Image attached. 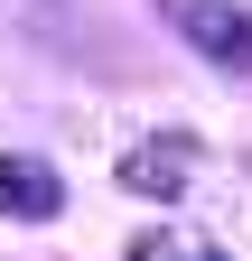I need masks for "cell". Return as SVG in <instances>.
<instances>
[{"mask_svg":"<svg viewBox=\"0 0 252 261\" xmlns=\"http://www.w3.org/2000/svg\"><path fill=\"white\" fill-rule=\"evenodd\" d=\"M159 19L215 65V75H252V10L243 0H159Z\"/></svg>","mask_w":252,"mask_h":261,"instance_id":"1","label":"cell"},{"mask_svg":"<svg viewBox=\"0 0 252 261\" xmlns=\"http://www.w3.org/2000/svg\"><path fill=\"white\" fill-rule=\"evenodd\" d=\"M196 168H206V149L187 140V130H149V140L121 149V187L149 196V205H178V196L196 187Z\"/></svg>","mask_w":252,"mask_h":261,"instance_id":"2","label":"cell"},{"mask_svg":"<svg viewBox=\"0 0 252 261\" xmlns=\"http://www.w3.org/2000/svg\"><path fill=\"white\" fill-rule=\"evenodd\" d=\"M0 215H19V224H56L66 215V177L47 168V159H0Z\"/></svg>","mask_w":252,"mask_h":261,"instance_id":"3","label":"cell"},{"mask_svg":"<svg viewBox=\"0 0 252 261\" xmlns=\"http://www.w3.org/2000/svg\"><path fill=\"white\" fill-rule=\"evenodd\" d=\"M168 261H224L215 243H168Z\"/></svg>","mask_w":252,"mask_h":261,"instance_id":"4","label":"cell"}]
</instances>
